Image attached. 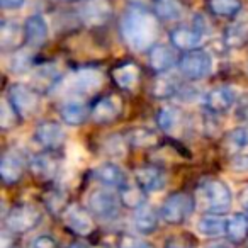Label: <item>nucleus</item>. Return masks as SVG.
Segmentation results:
<instances>
[{
	"label": "nucleus",
	"mask_w": 248,
	"mask_h": 248,
	"mask_svg": "<svg viewBox=\"0 0 248 248\" xmlns=\"http://www.w3.org/2000/svg\"><path fill=\"white\" fill-rule=\"evenodd\" d=\"M156 21L143 9H131L121 19V34L126 45L135 51H146L153 48L156 39Z\"/></svg>",
	"instance_id": "f257e3e1"
},
{
	"label": "nucleus",
	"mask_w": 248,
	"mask_h": 248,
	"mask_svg": "<svg viewBox=\"0 0 248 248\" xmlns=\"http://www.w3.org/2000/svg\"><path fill=\"white\" fill-rule=\"evenodd\" d=\"M197 199L207 213L223 214L233 202V192L221 179H207L197 189Z\"/></svg>",
	"instance_id": "f03ea898"
},
{
	"label": "nucleus",
	"mask_w": 248,
	"mask_h": 248,
	"mask_svg": "<svg viewBox=\"0 0 248 248\" xmlns=\"http://www.w3.org/2000/svg\"><path fill=\"white\" fill-rule=\"evenodd\" d=\"M41 211L28 202H21L12 206V209L5 216V226L12 234H22L34 230L41 223Z\"/></svg>",
	"instance_id": "7ed1b4c3"
},
{
	"label": "nucleus",
	"mask_w": 248,
	"mask_h": 248,
	"mask_svg": "<svg viewBox=\"0 0 248 248\" xmlns=\"http://www.w3.org/2000/svg\"><path fill=\"white\" fill-rule=\"evenodd\" d=\"M196 206V199L190 194L175 192L163 201L160 207V216L169 224H182L190 217Z\"/></svg>",
	"instance_id": "20e7f679"
},
{
	"label": "nucleus",
	"mask_w": 248,
	"mask_h": 248,
	"mask_svg": "<svg viewBox=\"0 0 248 248\" xmlns=\"http://www.w3.org/2000/svg\"><path fill=\"white\" fill-rule=\"evenodd\" d=\"M213 56L206 49H192L186 51L179 60V70L187 80H202L213 72Z\"/></svg>",
	"instance_id": "39448f33"
},
{
	"label": "nucleus",
	"mask_w": 248,
	"mask_h": 248,
	"mask_svg": "<svg viewBox=\"0 0 248 248\" xmlns=\"http://www.w3.org/2000/svg\"><path fill=\"white\" fill-rule=\"evenodd\" d=\"M89 211L95 217L104 221H112L121 213V199L107 189H95L89 196Z\"/></svg>",
	"instance_id": "423d86ee"
},
{
	"label": "nucleus",
	"mask_w": 248,
	"mask_h": 248,
	"mask_svg": "<svg viewBox=\"0 0 248 248\" xmlns=\"http://www.w3.org/2000/svg\"><path fill=\"white\" fill-rule=\"evenodd\" d=\"M7 95L9 102L22 117L32 116L39 109V93L34 87L24 85V83H12L9 87Z\"/></svg>",
	"instance_id": "0eeeda50"
},
{
	"label": "nucleus",
	"mask_w": 248,
	"mask_h": 248,
	"mask_svg": "<svg viewBox=\"0 0 248 248\" xmlns=\"http://www.w3.org/2000/svg\"><path fill=\"white\" fill-rule=\"evenodd\" d=\"M34 140L46 152H58L65 146L66 133L55 121H43L34 129Z\"/></svg>",
	"instance_id": "6e6552de"
},
{
	"label": "nucleus",
	"mask_w": 248,
	"mask_h": 248,
	"mask_svg": "<svg viewBox=\"0 0 248 248\" xmlns=\"http://www.w3.org/2000/svg\"><path fill=\"white\" fill-rule=\"evenodd\" d=\"M104 75L95 68H83L73 72L68 77V87L66 90L77 95H90L102 87Z\"/></svg>",
	"instance_id": "1a4fd4ad"
},
{
	"label": "nucleus",
	"mask_w": 248,
	"mask_h": 248,
	"mask_svg": "<svg viewBox=\"0 0 248 248\" xmlns=\"http://www.w3.org/2000/svg\"><path fill=\"white\" fill-rule=\"evenodd\" d=\"M63 221H65V226L78 236H89L95 230L93 214L78 204H72L66 207L63 213Z\"/></svg>",
	"instance_id": "9d476101"
},
{
	"label": "nucleus",
	"mask_w": 248,
	"mask_h": 248,
	"mask_svg": "<svg viewBox=\"0 0 248 248\" xmlns=\"http://www.w3.org/2000/svg\"><path fill=\"white\" fill-rule=\"evenodd\" d=\"M26 172V158L19 150H9L0 160V177L7 186L19 184Z\"/></svg>",
	"instance_id": "9b49d317"
},
{
	"label": "nucleus",
	"mask_w": 248,
	"mask_h": 248,
	"mask_svg": "<svg viewBox=\"0 0 248 248\" xmlns=\"http://www.w3.org/2000/svg\"><path fill=\"white\" fill-rule=\"evenodd\" d=\"M123 114V104H121L119 97L116 95H104L93 104L90 116H92L93 123L97 124H110Z\"/></svg>",
	"instance_id": "f8f14e48"
},
{
	"label": "nucleus",
	"mask_w": 248,
	"mask_h": 248,
	"mask_svg": "<svg viewBox=\"0 0 248 248\" xmlns=\"http://www.w3.org/2000/svg\"><path fill=\"white\" fill-rule=\"evenodd\" d=\"M204 107L213 114H226L236 102V90L231 87H216L204 95Z\"/></svg>",
	"instance_id": "ddd939ff"
},
{
	"label": "nucleus",
	"mask_w": 248,
	"mask_h": 248,
	"mask_svg": "<svg viewBox=\"0 0 248 248\" xmlns=\"http://www.w3.org/2000/svg\"><path fill=\"white\" fill-rule=\"evenodd\" d=\"M135 179H136V184L141 187L143 190L146 192H158L165 187V182H167V177H165V172H163L160 167L156 165H141L136 169L135 172Z\"/></svg>",
	"instance_id": "4468645a"
},
{
	"label": "nucleus",
	"mask_w": 248,
	"mask_h": 248,
	"mask_svg": "<svg viewBox=\"0 0 248 248\" xmlns=\"http://www.w3.org/2000/svg\"><path fill=\"white\" fill-rule=\"evenodd\" d=\"M24 36L26 43L32 48L43 46L49 38V28L46 19L41 14H32L24 22Z\"/></svg>",
	"instance_id": "2eb2a0df"
},
{
	"label": "nucleus",
	"mask_w": 248,
	"mask_h": 248,
	"mask_svg": "<svg viewBox=\"0 0 248 248\" xmlns=\"http://www.w3.org/2000/svg\"><path fill=\"white\" fill-rule=\"evenodd\" d=\"M110 17V5L107 0H85L80 7V19L87 26H102Z\"/></svg>",
	"instance_id": "dca6fc26"
},
{
	"label": "nucleus",
	"mask_w": 248,
	"mask_h": 248,
	"mask_svg": "<svg viewBox=\"0 0 248 248\" xmlns=\"http://www.w3.org/2000/svg\"><path fill=\"white\" fill-rule=\"evenodd\" d=\"M93 177L106 187H117V189H121L123 186L128 184L126 172L112 162H104L100 165H97L93 169Z\"/></svg>",
	"instance_id": "f3484780"
},
{
	"label": "nucleus",
	"mask_w": 248,
	"mask_h": 248,
	"mask_svg": "<svg viewBox=\"0 0 248 248\" xmlns=\"http://www.w3.org/2000/svg\"><path fill=\"white\" fill-rule=\"evenodd\" d=\"M201 41H202V31L197 28L180 26V28L172 29V32H170V43L175 49L192 51V49H197Z\"/></svg>",
	"instance_id": "a211bd4d"
},
{
	"label": "nucleus",
	"mask_w": 248,
	"mask_h": 248,
	"mask_svg": "<svg viewBox=\"0 0 248 248\" xmlns=\"http://www.w3.org/2000/svg\"><path fill=\"white\" fill-rule=\"evenodd\" d=\"M177 63L173 48L167 45H155L148 53V65L155 73H167Z\"/></svg>",
	"instance_id": "6ab92c4d"
},
{
	"label": "nucleus",
	"mask_w": 248,
	"mask_h": 248,
	"mask_svg": "<svg viewBox=\"0 0 248 248\" xmlns=\"http://www.w3.org/2000/svg\"><path fill=\"white\" fill-rule=\"evenodd\" d=\"M90 116L89 107L80 100H66L60 107V117L66 126H80Z\"/></svg>",
	"instance_id": "aec40b11"
},
{
	"label": "nucleus",
	"mask_w": 248,
	"mask_h": 248,
	"mask_svg": "<svg viewBox=\"0 0 248 248\" xmlns=\"http://www.w3.org/2000/svg\"><path fill=\"white\" fill-rule=\"evenodd\" d=\"M112 80L119 89L131 92L140 82V68L135 63H123L112 70Z\"/></svg>",
	"instance_id": "412c9836"
},
{
	"label": "nucleus",
	"mask_w": 248,
	"mask_h": 248,
	"mask_svg": "<svg viewBox=\"0 0 248 248\" xmlns=\"http://www.w3.org/2000/svg\"><path fill=\"white\" fill-rule=\"evenodd\" d=\"M228 240L233 245H241L248 240V214L236 213L226 219V233Z\"/></svg>",
	"instance_id": "4be33fe9"
},
{
	"label": "nucleus",
	"mask_w": 248,
	"mask_h": 248,
	"mask_svg": "<svg viewBox=\"0 0 248 248\" xmlns=\"http://www.w3.org/2000/svg\"><path fill=\"white\" fill-rule=\"evenodd\" d=\"M160 214L153 209L152 206H146L143 204L141 207L135 209V216H133V224L135 228L143 234H150L158 228V221H160Z\"/></svg>",
	"instance_id": "5701e85b"
},
{
	"label": "nucleus",
	"mask_w": 248,
	"mask_h": 248,
	"mask_svg": "<svg viewBox=\"0 0 248 248\" xmlns=\"http://www.w3.org/2000/svg\"><path fill=\"white\" fill-rule=\"evenodd\" d=\"M22 39L26 41L24 36V28L19 26L17 21H2L0 26V45L2 49H16L22 43Z\"/></svg>",
	"instance_id": "b1692460"
},
{
	"label": "nucleus",
	"mask_w": 248,
	"mask_h": 248,
	"mask_svg": "<svg viewBox=\"0 0 248 248\" xmlns=\"http://www.w3.org/2000/svg\"><path fill=\"white\" fill-rule=\"evenodd\" d=\"M62 80V73L51 65H45L39 70H36L34 77H32V87L36 90H51L58 85Z\"/></svg>",
	"instance_id": "393cba45"
},
{
	"label": "nucleus",
	"mask_w": 248,
	"mask_h": 248,
	"mask_svg": "<svg viewBox=\"0 0 248 248\" xmlns=\"http://www.w3.org/2000/svg\"><path fill=\"white\" fill-rule=\"evenodd\" d=\"M197 230L204 236H221L226 233V219H223L221 214L207 213L199 219Z\"/></svg>",
	"instance_id": "a878e982"
},
{
	"label": "nucleus",
	"mask_w": 248,
	"mask_h": 248,
	"mask_svg": "<svg viewBox=\"0 0 248 248\" xmlns=\"http://www.w3.org/2000/svg\"><path fill=\"white\" fill-rule=\"evenodd\" d=\"M31 170L38 179L49 180L56 175V170H58V163L53 158L51 155H38L31 160Z\"/></svg>",
	"instance_id": "bb28decb"
},
{
	"label": "nucleus",
	"mask_w": 248,
	"mask_h": 248,
	"mask_svg": "<svg viewBox=\"0 0 248 248\" xmlns=\"http://www.w3.org/2000/svg\"><path fill=\"white\" fill-rule=\"evenodd\" d=\"M146 190H143L141 187L138 186V184H126V186L121 187V202H123V206L129 207V209H138V207H141L143 204H145L146 201Z\"/></svg>",
	"instance_id": "cd10ccee"
},
{
	"label": "nucleus",
	"mask_w": 248,
	"mask_h": 248,
	"mask_svg": "<svg viewBox=\"0 0 248 248\" xmlns=\"http://www.w3.org/2000/svg\"><path fill=\"white\" fill-rule=\"evenodd\" d=\"M155 14L162 21H177L182 17L184 7L180 0H155Z\"/></svg>",
	"instance_id": "c85d7f7f"
},
{
	"label": "nucleus",
	"mask_w": 248,
	"mask_h": 248,
	"mask_svg": "<svg viewBox=\"0 0 248 248\" xmlns=\"http://www.w3.org/2000/svg\"><path fill=\"white\" fill-rule=\"evenodd\" d=\"M128 143L136 148H150L158 143V138L150 128H133L128 133Z\"/></svg>",
	"instance_id": "c756f323"
},
{
	"label": "nucleus",
	"mask_w": 248,
	"mask_h": 248,
	"mask_svg": "<svg viewBox=\"0 0 248 248\" xmlns=\"http://www.w3.org/2000/svg\"><path fill=\"white\" fill-rule=\"evenodd\" d=\"M207 5L219 17H234L241 11V0H207Z\"/></svg>",
	"instance_id": "7c9ffc66"
},
{
	"label": "nucleus",
	"mask_w": 248,
	"mask_h": 248,
	"mask_svg": "<svg viewBox=\"0 0 248 248\" xmlns=\"http://www.w3.org/2000/svg\"><path fill=\"white\" fill-rule=\"evenodd\" d=\"M160 78L153 85V95L156 99H169V97L175 95L179 92V80H175L173 77H169L165 73H160Z\"/></svg>",
	"instance_id": "2f4dec72"
},
{
	"label": "nucleus",
	"mask_w": 248,
	"mask_h": 248,
	"mask_svg": "<svg viewBox=\"0 0 248 248\" xmlns=\"http://www.w3.org/2000/svg\"><path fill=\"white\" fill-rule=\"evenodd\" d=\"M224 39L230 48H241L248 41V22H236L228 28Z\"/></svg>",
	"instance_id": "473e14b6"
},
{
	"label": "nucleus",
	"mask_w": 248,
	"mask_h": 248,
	"mask_svg": "<svg viewBox=\"0 0 248 248\" xmlns=\"http://www.w3.org/2000/svg\"><path fill=\"white\" fill-rule=\"evenodd\" d=\"M21 119H22L21 114L14 109V106L9 102V99H5L2 102V107H0V126H2V129L9 131V129L16 128L21 123Z\"/></svg>",
	"instance_id": "72a5a7b5"
},
{
	"label": "nucleus",
	"mask_w": 248,
	"mask_h": 248,
	"mask_svg": "<svg viewBox=\"0 0 248 248\" xmlns=\"http://www.w3.org/2000/svg\"><path fill=\"white\" fill-rule=\"evenodd\" d=\"M43 201H45L46 209H49L53 214H63L66 207H68L65 192H62L60 189L48 190V192L45 194V199Z\"/></svg>",
	"instance_id": "f704fd0d"
},
{
	"label": "nucleus",
	"mask_w": 248,
	"mask_h": 248,
	"mask_svg": "<svg viewBox=\"0 0 248 248\" xmlns=\"http://www.w3.org/2000/svg\"><path fill=\"white\" fill-rule=\"evenodd\" d=\"M177 121H179V112L170 106L162 107L156 114V124L162 131H172L177 126Z\"/></svg>",
	"instance_id": "c9c22d12"
},
{
	"label": "nucleus",
	"mask_w": 248,
	"mask_h": 248,
	"mask_svg": "<svg viewBox=\"0 0 248 248\" xmlns=\"http://www.w3.org/2000/svg\"><path fill=\"white\" fill-rule=\"evenodd\" d=\"M228 141L231 146L238 150H245L248 148V128H236L230 133L228 136Z\"/></svg>",
	"instance_id": "e433bc0d"
},
{
	"label": "nucleus",
	"mask_w": 248,
	"mask_h": 248,
	"mask_svg": "<svg viewBox=\"0 0 248 248\" xmlns=\"http://www.w3.org/2000/svg\"><path fill=\"white\" fill-rule=\"evenodd\" d=\"M119 248H156L150 241L143 240L140 236H133V234H123L119 240Z\"/></svg>",
	"instance_id": "4c0bfd02"
},
{
	"label": "nucleus",
	"mask_w": 248,
	"mask_h": 248,
	"mask_svg": "<svg viewBox=\"0 0 248 248\" xmlns=\"http://www.w3.org/2000/svg\"><path fill=\"white\" fill-rule=\"evenodd\" d=\"M31 248H60V245L49 234H39L31 241Z\"/></svg>",
	"instance_id": "58836bf2"
},
{
	"label": "nucleus",
	"mask_w": 248,
	"mask_h": 248,
	"mask_svg": "<svg viewBox=\"0 0 248 248\" xmlns=\"http://www.w3.org/2000/svg\"><path fill=\"white\" fill-rule=\"evenodd\" d=\"M231 169L238 173H248V153H241L231 158Z\"/></svg>",
	"instance_id": "ea45409f"
},
{
	"label": "nucleus",
	"mask_w": 248,
	"mask_h": 248,
	"mask_svg": "<svg viewBox=\"0 0 248 248\" xmlns=\"http://www.w3.org/2000/svg\"><path fill=\"white\" fill-rule=\"evenodd\" d=\"M24 2L26 0H0V5L5 11H14V9H21Z\"/></svg>",
	"instance_id": "a19ab883"
},
{
	"label": "nucleus",
	"mask_w": 248,
	"mask_h": 248,
	"mask_svg": "<svg viewBox=\"0 0 248 248\" xmlns=\"http://www.w3.org/2000/svg\"><path fill=\"white\" fill-rule=\"evenodd\" d=\"M241 207L245 209V213L248 214V187L247 189H243V192H241Z\"/></svg>",
	"instance_id": "79ce46f5"
},
{
	"label": "nucleus",
	"mask_w": 248,
	"mask_h": 248,
	"mask_svg": "<svg viewBox=\"0 0 248 248\" xmlns=\"http://www.w3.org/2000/svg\"><path fill=\"white\" fill-rule=\"evenodd\" d=\"M68 248H90V247L85 243H82V241H73L72 245H68Z\"/></svg>",
	"instance_id": "37998d69"
},
{
	"label": "nucleus",
	"mask_w": 248,
	"mask_h": 248,
	"mask_svg": "<svg viewBox=\"0 0 248 248\" xmlns=\"http://www.w3.org/2000/svg\"><path fill=\"white\" fill-rule=\"evenodd\" d=\"M206 248H231V247L226 243H211V245H207Z\"/></svg>",
	"instance_id": "c03bdc74"
}]
</instances>
